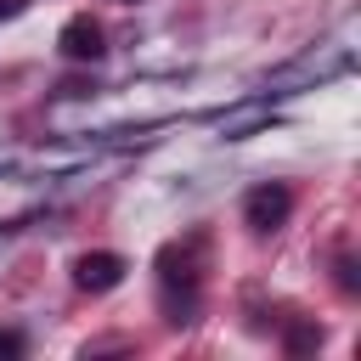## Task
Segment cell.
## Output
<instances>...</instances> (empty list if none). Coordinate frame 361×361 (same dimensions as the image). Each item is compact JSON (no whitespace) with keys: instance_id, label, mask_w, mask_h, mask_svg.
Masks as SVG:
<instances>
[{"instance_id":"6da1fadb","label":"cell","mask_w":361,"mask_h":361,"mask_svg":"<svg viewBox=\"0 0 361 361\" xmlns=\"http://www.w3.org/2000/svg\"><path fill=\"white\" fill-rule=\"evenodd\" d=\"M293 214V192L282 186V180H265V186H254L248 197H243V220H248V231H276L282 220Z\"/></svg>"},{"instance_id":"7a4b0ae2","label":"cell","mask_w":361,"mask_h":361,"mask_svg":"<svg viewBox=\"0 0 361 361\" xmlns=\"http://www.w3.org/2000/svg\"><path fill=\"white\" fill-rule=\"evenodd\" d=\"M56 51H62L68 62H96V56L107 51L102 23H96V17H68V23H62V34H56Z\"/></svg>"},{"instance_id":"3957f363","label":"cell","mask_w":361,"mask_h":361,"mask_svg":"<svg viewBox=\"0 0 361 361\" xmlns=\"http://www.w3.org/2000/svg\"><path fill=\"white\" fill-rule=\"evenodd\" d=\"M124 271H130V265H124L118 254H107V248H96V254H79V259H73V282H79L85 293H107V288H118V282H124Z\"/></svg>"},{"instance_id":"52a82bcc","label":"cell","mask_w":361,"mask_h":361,"mask_svg":"<svg viewBox=\"0 0 361 361\" xmlns=\"http://www.w3.org/2000/svg\"><path fill=\"white\" fill-rule=\"evenodd\" d=\"M124 6H130V0H124Z\"/></svg>"},{"instance_id":"277c9868","label":"cell","mask_w":361,"mask_h":361,"mask_svg":"<svg viewBox=\"0 0 361 361\" xmlns=\"http://www.w3.org/2000/svg\"><path fill=\"white\" fill-rule=\"evenodd\" d=\"M316 344H322V327L316 322H293L288 327V355H310Z\"/></svg>"},{"instance_id":"8992f818","label":"cell","mask_w":361,"mask_h":361,"mask_svg":"<svg viewBox=\"0 0 361 361\" xmlns=\"http://www.w3.org/2000/svg\"><path fill=\"white\" fill-rule=\"evenodd\" d=\"M23 6H28V0H0V17H17Z\"/></svg>"},{"instance_id":"5b68a950","label":"cell","mask_w":361,"mask_h":361,"mask_svg":"<svg viewBox=\"0 0 361 361\" xmlns=\"http://www.w3.org/2000/svg\"><path fill=\"white\" fill-rule=\"evenodd\" d=\"M23 355V338L17 333H0V361H17Z\"/></svg>"}]
</instances>
